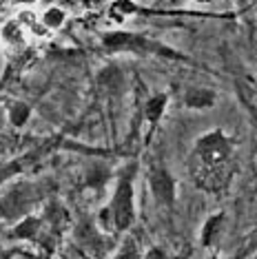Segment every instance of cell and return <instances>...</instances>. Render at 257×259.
Wrapping results in <instances>:
<instances>
[{"label":"cell","mask_w":257,"mask_h":259,"mask_svg":"<svg viewBox=\"0 0 257 259\" xmlns=\"http://www.w3.org/2000/svg\"><path fill=\"white\" fill-rule=\"evenodd\" d=\"M3 38L7 40V42L20 45V42H22V29H20V22H9V25L3 29Z\"/></svg>","instance_id":"cell-13"},{"label":"cell","mask_w":257,"mask_h":259,"mask_svg":"<svg viewBox=\"0 0 257 259\" xmlns=\"http://www.w3.org/2000/svg\"><path fill=\"white\" fill-rule=\"evenodd\" d=\"M138 164H128L122 168L115 182V191L111 197V204L104 208V213L111 217L115 231H126L136 220V193H133V180H136Z\"/></svg>","instance_id":"cell-2"},{"label":"cell","mask_w":257,"mask_h":259,"mask_svg":"<svg viewBox=\"0 0 257 259\" xmlns=\"http://www.w3.org/2000/svg\"><path fill=\"white\" fill-rule=\"evenodd\" d=\"M29 117H31V109H29V104L25 102H16L9 107V122L14 126H25L29 122Z\"/></svg>","instance_id":"cell-9"},{"label":"cell","mask_w":257,"mask_h":259,"mask_svg":"<svg viewBox=\"0 0 257 259\" xmlns=\"http://www.w3.org/2000/svg\"><path fill=\"white\" fill-rule=\"evenodd\" d=\"M14 235H16V237H20V239H33V241H38L40 237H42V220H38V217L31 215V213L25 215L18 224H16Z\"/></svg>","instance_id":"cell-6"},{"label":"cell","mask_w":257,"mask_h":259,"mask_svg":"<svg viewBox=\"0 0 257 259\" xmlns=\"http://www.w3.org/2000/svg\"><path fill=\"white\" fill-rule=\"evenodd\" d=\"M22 3H31V0H22Z\"/></svg>","instance_id":"cell-18"},{"label":"cell","mask_w":257,"mask_h":259,"mask_svg":"<svg viewBox=\"0 0 257 259\" xmlns=\"http://www.w3.org/2000/svg\"><path fill=\"white\" fill-rule=\"evenodd\" d=\"M149 188L162 206H173L175 202V180L166 166H153L149 170Z\"/></svg>","instance_id":"cell-5"},{"label":"cell","mask_w":257,"mask_h":259,"mask_svg":"<svg viewBox=\"0 0 257 259\" xmlns=\"http://www.w3.org/2000/svg\"><path fill=\"white\" fill-rule=\"evenodd\" d=\"M191 173L195 184L206 191H220L233 173V142L224 131H208L195 142Z\"/></svg>","instance_id":"cell-1"},{"label":"cell","mask_w":257,"mask_h":259,"mask_svg":"<svg viewBox=\"0 0 257 259\" xmlns=\"http://www.w3.org/2000/svg\"><path fill=\"white\" fill-rule=\"evenodd\" d=\"M0 126H3V111H0Z\"/></svg>","instance_id":"cell-17"},{"label":"cell","mask_w":257,"mask_h":259,"mask_svg":"<svg viewBox=\"0 0 257 259\" xmlns=\"http://www.w3.org/2000/svg\"><path fill=\"white\" fill-rule=\"evenodd\" d=\"M38 202V191L31 184H18L7 191L0 199V215L5 220H22L31 213V208Z\"/></svg>","instance_id":"cell-4"},{"label":"cell","mask_w":257,"mask_h":259,"mask_svg":"<svg viewBox=\"0 0 257 259\" xmlns=\"http://www.w3.org/2000/svg\"><path fill=\"white\" fill-rule=\"evenodd\" d=\"M184 104L189 109H211L215 104V93L211 89H204V87H193L186 91Z\"/></svg>","instance_id":"cell-7"},{"label":"cell","mask_w":257,"mask_h":259,"mask_svg":"<svg viewBox=\"0 0 257 259\" xmlns=\"http://www.w3.org/2000/svg\"><path fill=\"white\" fill-rule=\"evenodd\" d=\"M166 96L164 93H160V96H153L147 102V107H144V115H147V120L151 122V124H157L160 122V117H162V113H164V109H166Z\"/></svg>","instance_id":"cell-8"},{"label":"cell","mask_w":257,"mask_h":259,"mask_svg":"<svg viewBox=\"0 0 257 259\" xmlns=\"http://www.w3.org/2000/svg\"><path fill=\"white\" fill-rule=\"evenodd\" d=\"M102 45L109 51H133V54H157V56H168V58H182L180 54H175L173 49H168V47L140 36V33H131V31L107 33Z\"/></svg>","instance_id":"cell-3"},{"label":"cell","mask_w":257,"mask_h":259,"mask_svg":"<svg viewBox=\"0 0 257 259\" xmlns=\"http://www.w3.org/2000/svg\"><path fill=\"white\" fill-rule=\"evenodd\" d=\"M64 20H67V16H64V11L60 7H49L42 14V25L47 29H60L64 25Z\"/></svg>","instance_id":"cell-10"},{"label":"cell","mask_w":257,"mask_h":259,"mask_svg":"<svg viewBox=\"0 0 257 259\" xmlns=\"http://www.w3.org/2000/svg\"><path fill=\"white\" fill-rule=\"evenodd\" d=\"M22 170V164L20 162H7L0 166V186L5 184V182H9L14 175H18Z\"/></svg>","instance_id":"cell-14"},{"label":"cell","mask_w":257,"mask_h":259,"mask_svg":"<svg viewBox=\"0 0 257 259\" xmlns=\"http://www.w3.org/2000/svg\"><path fill=\"white\" fill-rule=\"evenodd\" d=\"M100 84L107 89H118V87H122V73L115 67H107L100 73Z\"/></svg>","instance_id":"cell-12"},{"label":"cell","mask_w":257,"mask_h":259,"mask_svg":"<svg viewBox=\"0 0 257 259\" xmlns=\"http://www.w3.org/2000/svg\"><path fill=\"white\" fill-rule=\"evenodd\" d=\"M131 11H136V7H133L131 0H115L113 7H111V14H115L118 18H122V16H128Z\"/></svg>","instance_id":"cell-15"},{"label":"cell","mask_w":257,"mask_h":259,"mask_svg":"<svg viewBox=\"0 0 257 259\" xmlns=\"http://www.w3.org/2000/svg\"><path fill=\"white\" fill-rule=\"evenodd\" d=\"M0 22H3V14H0Z\"/></svg>","instance_id":"cell-19"},{"label":"cell","mask_w":257,"mask_h":259,"mask_svg":"<svg viewBox=\"0 0 257 259\" xmlns=\"http://www.w3.org/2000/svg\"><path fill=\"white\" fill-rule=\"evenodd\" d=\"M224 217L222 215H213V217H208V222L204 224V228H202V246H211L213 244V237L218 235V228H220V224Z\"/></svg>","instance_id":"cell-11"},{"label":"cell","mask_w":257,"mask_h":259,"mask_svg":"<svg viewBox=\"0 0 257 259\" xmlns=\"http://www.w3.org/2000/svg\"><path fill=\"white\" fill-rule=\"evenodd\" d=\"M195 3H202V5H208V3H213V0H195Z\"/></svg>","instance_id":"cell-16"}]
</instances>
